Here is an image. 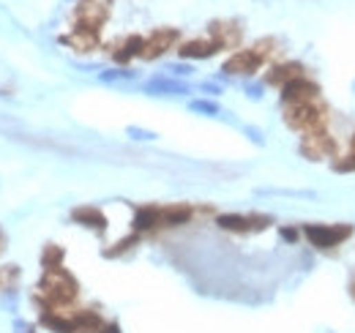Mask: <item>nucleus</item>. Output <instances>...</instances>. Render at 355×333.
Returning <instances> with one entry per match:
<instances>
[{
    "mask_svg": "<svg viewBox=\"0 0 355 333\" xmlns=\"http://www.w3.org/2000/svg\"><path fill=\"white\" fill-rule=\"evenodd\" d=\"M334 169H336V172H353V169H355V159L350 156L347 162H334Z\"/></svg>",
    "mask_w": 355,
    "mask_h": 333,
    "instance_id": "obj_25",
    "label": "nucleus"
},
{
    "mask_svg": "<svg viewBox=\"0 0 355 333\" xmlns=\"http://www.w3.org/2000/svg\"><path fill=\"white\" fill-rule=\"evenodd\" d=\"M99 333H121V325L118 323H107V325H101Z\"/></svg>",
    "mask_w": 355,
    "mask_h": 333,
    "instance_id": "obj_27",
    "label": "nucleus"
},
{
    "mask_svg": "<svg viewBox=\"0 0 355 333\" xmlns=\"http://www.w3.org/2000/svg\"><path fill=\"white\" fill-rule=\"evenodd\" d=\"M203 90H208V93H219V87H216V85H203Z\"/></svg>",
    "mask_w": 355,
    "mask_h": 333,
    "instance_id": "obj_29",
    "label": "nucleus"
},
{
    "mask_svg": "<svg viewBox=\"0 0 355 333\" xmlns=\"http://www.w3.org/2000/svg\"><path fill=\"white\" fill-rule=\"evenodd\" d=\"M61 259H63V249H58V246H47L44 257H41V262H44V268H47V270L61 268Z\"/></svg>",
    "mask_w": 355,
    "mask_h": 333,
    "instance_id": "obj_20",
    "label": "nucleus"
},
{
    "mask_svg": "<svg viewBox=\"0 0 355 333\" xmlns=\"http://www.w3.org/2000/svg\"><path fill=\"white\" fill-rule=\"evenodd\" d=\"M134 244H137V235H129V238H123V241H118V244H115V249H107V251H104V254H107V257H118L121 251L132 249Z\"/></svg>",
    "mask_w": 355,
    "mask_h": 333,
    "instance_id": "obj_23",
    "label": "nucleus"
},
{
    "mask_svg": "<svg viewBox=\"0 0 355 333\" xmlns=\"http://www.w3.org/2000/svg\"><path fill=\"white\" fill-rule=\"evenodd\" d=\"M221 47L213 41V39H194V41H186V44H181V58H186V61H205V58H213L216 52H219Z\"/></svg>",
    "mask_w": 355,
    "mask_h": 333,
    "instance_id": "obj_10",
    "label": "nucleus"
},
{
    "mask_svg": "<svg viewBox=\"0 0 355 333\" xmlns=\"http://www.w3.org/2000/svg\"><path fill=\"white\" fill-rule=\"evenodd\" d=\"M167 72H172V74H178V77H186V74H192V66H181V63H175V66H170Z\"/></svg>",
    "mask_w": 355,
    "mask_h": 333,
    "instance_id": "obj_26",
    "label": "nucleus"
},
{
    "mask_svg": "<svg viewBox=\"0 0 355 333\" xmlns=\"http://www.w3.org/2000/svg\"><path fill=\"white\" fill-rule=\"evenodd\" d=\"M284 120L290 129L295 131H320L323 126V112L314 104H290V109L284 112Z\"/></svg>",
    "mask_w": 355,
    "mask_h": 333,
    "instance_id": "obj_3",
    "label": "nucleus"
},
{
    "mask_svg": "<svg viewBox=\"0 0 355 333\" xmlns=\"http://www.w3.org/2000/svg\"><path fill=\"white\" fill-rule=\"evenodd\" d=\"M317 93H320V87L314 83H309V80H292V83H287L282 87V98L284 104H312L314 98H317Z\"/></svg>",
    "mask_w": 355,
    "mask_h": 333,
    "instance_id": "obj_8",
    "label": "nucleus"
},
{
    "mask_svg": "<svg viewBox=\"0 0 355 333\" xmlns=\"http://www.w3.org/2000/svg\"><path fill=\"white\" fill-rule=\"evenodd\" d=\"M301 153H303L306 159L317 162V159H323V156H334V153H336V142H334V137L325 134V131H309V134L301 140Z\"/></svg>",
    "mask_w": 355,
    "mask_h": 333,
    "instance_id": "obj_5",
    "label": "nucleus"
},
{
    "mask_svg": "<svg viewBox=\"0 0 355 333\" xmlns=\"http://www.w3.org/2000/svg\"><path fill=\"white\" fill-rule=\"evenodd\" d=\"M101 80H104V83H112V80H134V72L112 69V72H101Z\"/></svg>",
    "mask_w": 355,
    "mask_h": 333,
    "instance_id": "obj_22",
    "label": "nucleus"
},
{
    "mask_svg": "<svg viewBox=\"0 0 355 333\" xmlns=\"http://www.w3.org/2000/svg\"><path fill=\"white\" fill-rule=\"evenodd\" d=\"M126 134H129V137H134V140H156V134H153V131H145V129H137V126H129V129H126Z\"/></svg>",
    "mask_w": 355,
    "mask_h": 333,
    "instance_id": "obj_24",
    "label": "nucleus"
},
{
    "mask_svg": "<svg viewBox=\"0 0 355 333\" xmlns=\"http://www.w3.org/2000/svg\"><path fill=\"white\" fill-rule=\"evenodd\" d=\"M350 151H353V159H355V137H353V145H350Z\"/></svg>",
    "mask_w": 355,
    "mask_h": 333,
    "instance_id": "obj_30",
    "label": "nucleus"
},
{
    "mask_svg": "<svg viewBox=\"0 0 355 333\" xmlns=\"http://www.w3.org/2000/svg\"><path fill=\"white\" fill-rule=\"evenodd\" d=\"M189 219H192V208L189 205H170V208H161L159 224H164V227H181Z\"/></svg>",
    "mask_w": 355,
    "mask_h": 333,
    "instance_id": "obj_15",
    "label": "nucleus"
},
{
    "mask_svg": "<svg viewBox=\"0 0 355 333\" xmlns=\"http://www.w3.org/2000/svg\"><path fill=\"white\" fill-rule=\"evenodd\" d=\"M189 107H192L194 112H203V115H219V112H221L216 101H205V98H200V101H192Z\"/></svg>",
    "mask_w": 355,
    "mask_h": 333,
    "instance_id": "obj_21",
    "label": "nucleus"
},
{
    "mask_svg": "<svg viewBox=\"0 0 355 333\" xmlns=\"http://www.w3.org/2000/svg\"><path fill=\"white\" fill-rule=\"evenodd\" d=\"M303 77V66L301 63H282V66H276V69H271L268 72V77H265V83L268 85H287L292 83V80H301Z\"/></svg>",
    "mask_w": 355,
    "mask_h": 333,
    "instance_id": "obj_12",
    "label": "nucleus"
},
{
    "mask_svg": "<svg viewBox=\"0 0 355 333\" xmlns=\"http://www.w3.org/2000/svg\"><path fill=\"white\" fill-rule=\"evenodd\" d=\"M41 325H44V328H50V331H55V333H74L71 317H63L61 312H50V309H44V312H41Z\"/></svg>",
    "mask_w": 355,
    "mask_h": 333,
    "instance_id": "obj_19",
    "label": "nucleus"
},
{
    "mask_svg": "<svg viewBox=\"0 0 355 333\" xmlns=\"http://www.w3.org/2000/svg\"><path fill=\"white\" fill-rule=\"evenodd\" d=\"M110 6L112 0H82L79 8H77V22L79 28H90V30H99V25L107 19L110 14Z\"/></svg>",
    "mask_w": 355,
    "mask_h": 333,
    "instance_id": "obj_6",
    "label": "nucleus"
},
{
    "mask_svg": "<svg viewBox=\"0 0 355 333\" xmlns=\"http://www.w3.org/2000/svg\"><path fill=\"white\" fill-rule=\"evenodd\" d=\"M159 216H161V208H156V205H145V208H137V213H134V230L137 233H145V230H150V227H156L159 224Z\"/></svg>",
    "mask_w": 355,
    "mask_h": 333,
    "instance_id": "obj_17",
    "label": "nucleus"
},
{
    "mask_svg": "<svg viewBox=\"0 0 355 333\" xmlns=\"http://www.w3.org/2000/svg\"><path fill=\"white\" fill-rule=\"evenodd\" d=\"M303 235L317 249H334L353 235V224H309L303 227Z\"/></svg>",
    "mask_w": 355,
    "mask_h": 333,
    "instance_id": "obj_2",
    "label": "nucleus"
},
{
    "mask_svg": "<svg viewBox=\"0 0 355 333\" xmlns=\"http://www.w3.org/2000/svg\"><path fill=\"white\" fill-rule=\"evenodd\" d=\"M39 290H41V295H44L50 303H55V306H66V303H71V301L77 298V292H79L77 279L71 276L69 270H63V268L47 270L44 279L39 281Z\"/></svg>",
    "mask_w": 355,
    "mask_h": 333,
    "instance_id": "obj_1",
    "label": "nucleus"
},
{
    "mask_svg": "<svg viewBox=\"0 0 355 333\" xmlns=\"http://www.w3.org/2000/svg\"><path fill=\"white\" fill-rule=\"evenodd\" d=\"M63 44H71L74 50L88 52V50H93V47L99 44V30H90V28H79V25H77V30L63 39Z\"/></svg>",
    "mask_w": 355,
    "mask_h": 333,
    "instance_id": "obj_13",
    "label": "nucleus"
},
{
    "mask_svg": "<svg viewBox=\"0 0 355 333\" xmlns=\"http://www.w3.org/2000/svg\"><path fill=\"white\" fill-rule=\"evenodd\" d=\"M142 50H145V39L142 36H129L123 44H121V50L115 52V61L118 63H129L132 58H142Z\"/></svg>",
    "mask_w": 355,
    "mask_h": 333,
    "instance_id": "obj_18",
    "label": "nucleus"
},
{
    "mask_svg": "<svg viewBox=\"0 0 355 333\" xmlns=\"http://www.w3.org/2000/svg\"><path fill=\"white\" fill-rule=\"evenodd\" d=\"M178 41V30H170V28H164V30H156L148 41H145V50H142V58L145 61H153V58H159V55H164L172 44Z\"/></svg>",
    "mask_w": 355,
    "mask_h": 333,
    "instance_id": "obj_9",
    "label": "nucleus"
},
{
    "mask_svg": "<svg viewBox=\"0 0 355 333\" xmlns=\"http://www.w3.org/2000/svg\"><path fill=\"white\" fill-rule=\"evenodd\" d=\"M216 224L221 230H232V233H249V230H263L271 224L268 216H238V213H224L216 219Z\"/></svg>",
    "mask_w": 355,
    "mask_h": 333,
    "instance_id": "obj_7",
    "label": "nucleus"
},
{
    "mask_svg": "<svg viewBox=\"0 0 355 333\" xmlns=\"http://www.w3.org/2000/svg\"><path fill=\"white\" fill-rule=\"evenodd\" d=\"M282 238H284V241H295V238H298V230H290V227H284Z\"/></svg>",
    "mask_w": 355,
    "mask_h": 333,
    "instance_id": "obj_28",
    "label": "nucleus"
},
{
    "mask_svg": "<svg viewBox=\"0 0 355 333\" xmlns=\"http://www.w3.org/2000/svg\"><path fill=\"white\" fill-rule=\"evenodd\" d=\"M145 90L153 93V96H183V93H189V87L183 83H175V80H167V77L150 80V83L145 85Z\"/></svg>",
    "mask_w": 355,
    "mask_h": 333,
    "instance_id": "obj_14",
    "label": "nucleus"
},
{
    "mask_svg": "<svg viewBox=\"0 0 355 333\" xmlns=\"http://www.w3.org/2000/svg\"><path fill=\"white\" fill-rule=\"evenodd\" d=\"M263 61H265V52L263 50H241V52H235L224 66H221V72L224 74H254L260 66H263Z\"/></svg>",
    "mask_w": 355,
    "mask_h": 333,
    "instance_id": "obj_4",
    "label": "nucleus"
},
{
    "mask_svg": "<svg viewBox=\"0 0 355 333\" xmlns=\"http://www.w3.org/2000/svg\"><path fill=\"white\" fill-rule=\"evenodd\" d=\"M71 325H74V333H99L104 323H101V317L96 312L85 309V312H77L71 317Z\"/></svg>",
    "mask_w": 355,
    "mask_h": 333,
    "instance_id": "obj_16",
    "label": "nucleus"
},
{
    "mask_svg": "<svg viewBox=\"0 0 355 333\" xmlns=\"http://www.w3.org/2000/svg\"><path fill=\"white\" fill-rule=\"evenodd\" d=\"M71 219H74L77 224H85V227L96 230V233H104V230H107V216H104L99 208H90V205L77 208V211L71 213Z\"/></svg>",
    "mask_w": 355,
    "mask_h": 333,
    "instance_id": "obj_11",
    "label": "nucleus"
}]
</instances>
